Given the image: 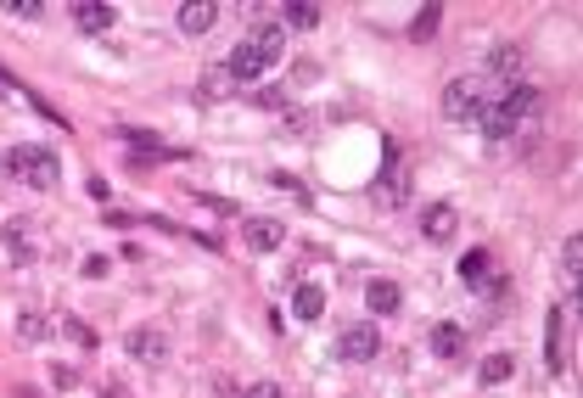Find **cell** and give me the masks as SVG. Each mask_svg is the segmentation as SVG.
Masks as SVG:
<instances>
[{
  "label": "cell",
  "instance_id": "cell-1",
  "mask_svg": "<svg viewBox=\"0 0 583 398\" xmlns=\"http://www.w3.org/2000/svg\"><path fill=\"white\" fill-rule=\"evenodd\" d=\"M286 51V35H281V28H252V35L231 51V68H224V74H231V79H242V85H252L258 74H264L270 68V62Z\"/></svg>",
  "mask_w": 583,
  "mask_h": 398
},
{
  "label": "cell",
  "instance_id": "cell-2",
  "mask_svg": "<svg viewBox=\"0 0 583 398\" xmlns=\"http://www.w3.org/2000/svg\"><path fill=\"white\" fill-rule=\"evenodd\" d=\"M6 169H12L17 180H28L35 191H51L56 174H62V163H56V152H45V146H12V152H6Z\"/></svg>",
  "mask_w": 583,
  "mask_h": 398
},
{
  "label": "cell",
  "instance_id": "cell-3",
  "mask_svg": "<svg viewBox=\"0 0 583 398\" xmlns=\"http://www.w3.org/2000/svg\"><path fill=\"white\" fill-rule=\"evenodd\" d=\"M477 107H482V85H477V79H449V85H443V113H449V118L471 124Z\"/></svg>",
  "mask_w": 583,
  "mask_h": 398
},
{
  "label": "cell",
  "instance_id": "cell-4",
  "mask_svg": "<svg viewBox=\"0 0 583 398\" xmlns=\"http://www.w3.org/2000/svg\"><path fill=\"white\" fill-rule=\"evenodd\" d=\"M337 353H342V359H353V364L376 359V353H381V331H376V325H348L342 337H337Z\"/></svg>",
  "mask_w": 583,
  "mask_h": 398
},
{
  "label": "cell",
  "instance_id": "cell-5",
  "mask_svg": "<svg viewBox=\"0 0 583 398\" xmlns=\"http://www.w3.org/2000/svg\"><path fill=\"white\" fill-rule=\"evenodd\" d=\"M471 124H477V129H482V135H489V141H510L516 129H522V124H516V113H510L505 102H482Z\"/></svg>",
  "mask_w": 583,
  "mask_h": 398
},
{
  "label": "cell",
  "instance_id": "cell-6",
  "mask_svg": "<svg viewBox=\"0 0 583 398\" xmlns=\"http://www.w3.org/2000/svg\"><path fill=\"white\" fill-rule=\"evenodd\" d=\"M129 353H135L141 364H163L169 359V337L157 325H141V331H129Z\"/></svg>",
  "mask_w": 583,
  "mask_h": 398
},
{
  "label": "cell",
  "instance_id": "cell-7",
  "mask_svg": "<svg viewBox=\"0 0 583 398\" xmlns=\"http://www.w3.org/2000/svg\"><path fill=\"white\" fill-rule=\"evenodd\" d=\"M420 230H427V242H455L460 214L449 208V203H432V208H427V219H420Z\"/></svg>",
  "mask_w": 583,
  "mask_h": 398
},
{
  "label": "cell",
  "instance_id": "cell-8",
  "mask_svg": "<svg viewBox=\"0 0 583 398\" xmlns=\"http://www.w3.org/2000/svg\"><path fill=\"white\" fill-rule=\"evenodd\" d=\"M286 242V224L281 219H247V247L252 253H275Z\"/></svg>",
  "mask_w": 583,
  "mask_h": 398
},
{
  "label": "cell",
  "instance_id": "cell-9",
  "mask_svg": "<svg viewBox=\"0 0 583 398\" xmlns=\"http://www.w3.org/2000/svg\"><path fill=\"white\" fill-rule=\"evenodd\" d=\"M371 196H376V203H387V208H399L404 196H410V174H404V169H387V174L371 185Z\"/></svg>",
  "mask_w": 583,
  "mask_h": 398
},
{
  "label": "cell",
  "instance_id": "cell-10",
  "mask_svg": "<svg viewBox=\"0 0 583 398\" xmlns=\"http://www.w3.org/2000/svg\"><path fill=\"white\" fill-rule=\"evenodd\" d=\"M213 23H219V6H208V0H191V6H180V28H185V35H208Z\"/></svg>",
  "mask_w": 583,
  "mask_h": 398
},
{
  "label": "cell",
  "instance_id": "cell-11",
  "mask_svg": "<svg viewBox=\"0 0 583 398\" xmlns=\"http://www.w3.org/2000/svg\"><path fill=\"white\" fill-rule=\"evenodd\" d=\"M460 281H466V286H489V281H494V253H482V247L466 253V258H460Z\"/></svg>",
  "mask_w": 583,
  "mask_h": 398
},
{
  "label": "cell",
  "instance_id": "cell-12",
  "mask_svg": "<svg viewBox=\"0 0 583 398\" xmlns=\"http://www.w3.org/2000/svg\"><path fill=\"white\" fill-rule=\"evenodd\" d=\"M292 314H298V320H320V314H326V292L303 281L298 292H292Z\"/></svg>",
  "mask_w": 583,
  "mask_h": 398
},
{
  "label": "cell",
  "instance_id": "cell-13",
  "mask_svg": "<svg viewBox=\"0 0 583 398\" xmlns=\"http://www.w3.org/2000/svg\"><path fill=\"white\" fill-rule=\"evenodd\" d=\"M365 303H371L376 314H399V303H404V292H399L393 281H371V286H365Z\"/></svg>",
  "mask_w": 583,
  "mask_h": 398
},
{
  "label": "cell",
  "instance_id": "cell-14",
  "mask_svg": "<svg viewBox=\"0 0 583 398\" xmlns=\"http://www.w3.org/2000/svg\"><path fill=\"white\" fill-rule=\"evenodd\" d=\"M432 353H443V359H460V353H466V331L443 320V325L432 331Z\"/></svg>",
  "mask_w": 583,
  "mask_h": 398
},
{
  "label": "cell",
  "instance_id": "cell-15",
  "mask_svg": "<svg viewBox=\"0 0 583 398\" xmlns=\"http://www.w3.org/2000/svg\"><path fill=\"white\" fill-rule=\"evenodd\" d=\"M74 23L84 28V35H107V28H113V6H74Z\"/></svg>",
  "mask_w": 583,
  "mask_h": 398
},
{
  "label": "cell",
  "instance_id": "cell-16",
  "mask_svg": "<svg viewBox=\"0 0 583 398\" xmlns=\"http://www.w3.org/2000/svg\"><path fill=\"white\" fill-rule=\"evenodd\" d=\"M489 68H494L499 79H510V85H516V74H522V51H516V45H494Z\"/></svg>",
  "mask_w": 583,
  "mask_h": 398
},
{
  "label": "cell",
  "instance_id": "cell-17",
  "mask_svg": "<svg viewBox=\"0 0 583 398\" xmlns=\"http://www.w3.org/2000/svg\"><path fill=\"white\" fill-rule=\"evenodd\" d=\"M544 348H549V371L561 376V371H567V343H561V309L549 314V343H544Z\"/></svg>",
  "mask_w": 583,
  "mask_h": 398
},
{
  "label": "cell",
  "instance_id": "cell-18",
  "mask_svg": "<svg viewBox=\"0 0 583 398\" xmlns=\"http://www.w3.org/2000/svg\"><path fill=\"white\" fill-rule=\"evenodd\" d=\"M510 371H516V359H510V353H489V359H482V382H489V387L510 382Z\"/></svg>",
  "mask_w": 583,
  "mask_h": 398
},
{
  "label": "cell",
  "instance_id": "cell-19",
  "mask_svg": "<svg viewBox=\"0 0 583 398\" xmlns=\"http://www.w3.org/2000/svg\"><path fill=\"white\" fill-rule=\"evenodd\" d=\"M118 135H124L129 146H135V152H163V141H157L152 129H118Z\"/></svg>",
  "mask_w": 583,
  "mask_h": 398
},
{
  "label": "cell",
  "instance_id": "cell-20",
  "mask_svg": "<svg viewBox=\"0 0 583 398\" xmlns=\"http://www.w3.org/2000/svg\"><path fill=\"white\" fill-rule=\"evenodd\" d=\"M17 337L40 343V337H45V320H40V314H17Z\"/></svg>",
  "mask_w": 583,
  "mask_h": 398
},
{
  "label": "cell",
  "instance_id": "cell-21",
  "mask_svg": "<svg viewBox=\"0 0 583 398\" xmlns=\"http://www.w3.org/2000/svg\"><path fill=\"white\" fill-rule=\"evenodd\" d=\"M286 23H292V28H314V23H320V6H286Z\"/></svg>",
  "mask_w": 583,
  "mask_h": 398
},
{
  "label": "cell",
  "instance_id": "cell-22",
  "mask_svg": "<svg viewBox=\"0 0 583 398\" xmlns=\"http://www.w3.org/2000/svg\"><path fill=\"white\" fill-rule=\"evenodd\" d=\"M427 35H438V6H427L415 17V40H427Z\"/></svg>",
  "mask_w": 583,
  "mask_h": 398
},
{
  "label": "cell",
  "instance_id": "cell-23",
  "mask_svg": "<svg viewBox=\"0 0 583 398\" xmlns=\"http://www.w3.org/2000/svg\"><path fill=\"white\" fill-rule=\"evenodd\" d=\"M561 258H567V275L578 281V258H583V242H578V236H567V247H561Z\"/></svg>",
  "mask_w": 583,
  "mask_h": 398
},
{
  "label": "cell",
  "instance_id": "cell-24",
  "mask_svg": "<svg viewBox=\"0 0 583 398\" xmlns=\"http://www.w3.org/2000/svg\"><path fill=\"white\" fill-rule=\"evenodd\" d=\"M6 12H12V17H28V23H35V17H40L45 6H40V0H12V6H6Z\"/></svg>",
  "mask_w": 583,
  "mask_h": 398
},
{
  "label": "cell",
  "instance_id": "cell-25",
  "mask_svg": "<svg viewBox=\"0 0 583 398\" xmlns=\"http://www.w3.org/2000/svg\"><path fill=\"white\" fill-rule=\"evenodd\" d=\"M224 79H231V74H224V68H219V74H203V85H197V95H219V90H224Z\"/></svg>",
  "mask_w": 583,
  "mask_h": 398
},
{
  "label": "cell",
  "instance_id": "cell-26",
  "mask_svg": "<svg viewBox=\"0 0 583 398\" xmlns=\"http://www.w3.org/2000/svg\"><path fill=\"white\" fill-rule=\"evenodd\" d=\"M252 102H258V107H286V90H258Z\"/></svg>",
  "mask_w": 583,
  "mask_h": 398
},
{
  "label": "cell",
  "instance_id": "cell-27",
  "mask_svg": "<svg viewBox=\"0 0 583 398\" xmlns=\"http://www.w3.org/2000/svg\"><path fill=\"white\" fill-rule=\"evenodd\" d=\"M242 398H281V387H275V382H252Z\"/></svg>",
  "mask_w": 583,
  "mask_h": 398
},
{
  "label": "cell",
  "instance_id": "cell-28",
  "mask_svg": "<svg viewBox=\"0 0 583 398\" xmlns=\"http://www.w3.org/2000/svg\"><path fill=\"white\" fill-rule=\"evenodd\" d=\"M84 275H90V281H102V275H107V258H102V253L84 258Z\"/></svg>",
  "mask_w": 583,
  "mask_h": 398
},
{
  "label": "cell",
  "instance_id": "cell-29",
  "mask_svg": "<svg viewBox=\"0 0 583 398\" xmlns=\"http://www.w3.org/2000/svg\"><path fill=\"white\" fill-rule=\"evenodd\" d=\"M0 95H12V79H6V74H0Z\"/></svg>",
  "mask_w": 583,
  "mask_h": 398
}]
</instances>
